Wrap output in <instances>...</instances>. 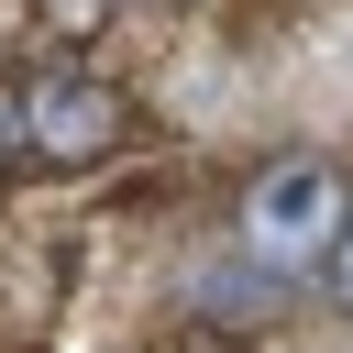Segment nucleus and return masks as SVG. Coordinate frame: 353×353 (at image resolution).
<instances>
[{
	"instance_id": "1",
	"label": "nucleus",
	"mask_w": 353,
	"mask_h": 353,
	"mask_svg": "<svg viewBox=\"0 0 353 353\" xmlns=\"http://www.w3.org/2000/svg\"><path fill=\"white\" fill-rule=\"evenodd\" d=\"M342 210H353L342 165L287 154V165H265V176L243 188V254H254V265H276V276H298V265H320V254H331Z\"/></svg>"
},
{
	"instance_id": "2",
	"label": "nucleus",
	"mask_w": 353,
	"mask_h": 353,
	"mask_svg": "<svg viewBox=\"0 0 353 353\" xmlns=\"http://www.w3.org/2000/svg\"><path fill=\"white\" fill-rule=\"evenodd\" d=\"M121 88L110 77H88V66H44L33 88H22V154L33 165H99L110 143H121Z\"/></svg>"
},
{
	"instance_id": "3",
	"label": "nucleus",
	"mask_w": 353,
	"mask_h": 353,
	"mask_svg": "<svg viewBox=\"0 0 353 353\" xmlns=\"http://www.w3.org/2000/svg\"><path fill=\"white\" fill-rule=\"evenodd\" d=\"M276 309H287V276H276V265H254V254H232V265H199V276H188V320H199V331H221V342L276 331Z\"/></svg>"
},
{
	"instance_id": "4",
	"label": "nucleus",
	"mask_w": 353,
	"mask_h": 353,
	"mask_svg": "<svg viewBox=\"0 0 353 353\" xmlns=\"http://www.w3.org/2000/svg\"><path fill=\"white\" fill-rule=\"evenodd\" d=\"M33 22L77 44V33H99V22H110V0H33Z\"/></svg>"
},
{
	"instance_id": "5",
	"label": "nucleus",
	"mask_w": 353,
	"mask_h": 353,
	"mask_svg": "<svg viewBox=\"0 0 353 353\" xmlns=\"http://www.w3.org/2000/svg\"><path fill=\"white\" fill-rule=\"evenodd\" d=\"M11 154H22V88L0 77V165H11Z\"/></svg>"
},
{
	"instance_id": "6",
	"label": "nucleus",
	"mask_w": 353,
	"mask_h": 353,
	"mask_svg": "<svg viewBox=\"0 0 353 353\" xmlns=\"http://www.w3.org/2000/svg\"><path fill=\"white\" fill-rule=\"evenodd\" d=\"M320 265H342V298H353V210H342V232H331V254Z\"/></svg>"
},
{
	"instance_id": "7",
	"label": "nucleus",
	"mask_w": 353,
	"mask_h": 353,
	"mask_svg": "<svg viewBox=\"0 0 353 353\" xmlns=\"http://www.w3.org/2000/svg\"><path fill=\"white\" fill-rule=\"evenodd\" d=\"M33 22V0H0V55H11V33Z\"/></svg>"
}]
</instances>
